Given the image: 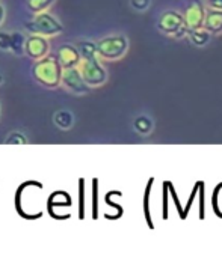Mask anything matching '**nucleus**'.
Returning <instances> with one entry per match:
<instances>
[{"instance_id":"1","label":"nucleus","mask_w":222,"mask_h":253,"mask_svg":"<svg viewBox=\"0 0 222 253\" xmlns=\"http://www.w3.org/2000/svg\"><path fill=\"white\" fill-rule=\"evenodd\" d=\"M60 74L62 67L55 54H47L46 57L35 60V65L32 68V76L35 82L47 89H57L60 86Z\"/></svg>"},{"instance_id":"2","label":"nucleus","mask_w":222,"mask_h":253,"mask_svg":"<svg viewBox=\"0 0 222 253\" xmlns=\"http://www.w3.org/2000/svg\"><path fill=\"white\" fill-rule=\"evenodd\" d=\"M95 44H97L99 59L105 60V62H115V60L122 59L130 47L129 38L122 34L108 35V37L99 40Z\"/></svg>"},{"instance_id":"3","label":"nucleus","mask_w":222,"mask_h":253,"mask_svg":"<svg viewBox=\"0 0 222 253\" xmlns=\"http://www.w3.org/2000/svg\"><path fill=\"white\" fill-rule=\"evenodd\" d=\"M24 30H26V34L53 38L62 34L63 26L53 14H50L49 11H44V12L35 14V17L30 21L24 23Z\"/></svg>"},{"instance_id":"4","label":"nucleus","mask_w":222,"mask_h":253,"mask_svg":"<svg viewBox=\"0 0 222 253\" xmlns=\"http://www.w3.org/2000/svg\"><path fill=\"white\" fill-rule=\"evenodd\" d=\"M157 30L171 40H183L187 35V26L181 12L166 9L157 18Z\"/></svg>"},{"instance_id":"5","label":"nucleus","mask_w":222,"mask_h":253,"mask_svg":"<svg viewBox=\"0 0 222 253\" xmlns=\"http://www.w3.org/2000/svg\"><path fill=\"white\" fill-rule=\"evenodd\" d=\"M77 68L82 74V79L89 87H100L108 82V71L99 57L82 59Z\"/></svg>"},{"instance_id":"6","label":"nucleus","mask_w":222,"mask_h":253,"mask_svg":"<svg viewBox=\"0 0 222 253\" xmlns=\"http://www.w3.org/2000/svg\"><path fill=\"white\" fill-rule=\"evenodd\" d=\"M60 86L74 93V95H86L89 92V86L85 83V80L82 79V74L79 71L77 67H73V68H65L62 70V74H60Z\"/></svg>"},{"instance_id":"7","label":"nucleus","mask_w":222,"mask_h":253,"mask_svg":"<svg viewBox=\"0 0 222 253\" xmlns=\"http://www.w3.org/2000/svg\"><path fill=\"white\" fill-rule=\"evenodd\" d=\"M50 53V38L27 34L24 44V54L34 60H40Z\"/></svg>"},{"instance_id":"8","label":"nucleus","mask_w":222,"mask_h":253,"mask_svg":"<svg viewBox=\"0 0 222 253\" xmlns=\"http://www.w3.org/2000/svg\"><path fill=\"white\" fill-rule=\"evenodd\" d=\"M184 17V23L187 26V30H194V29H200L204 24V17H206V6L195 0V2L190 3L186 11L183 12Z\"/></svg>"},{"instance_id":"9","label":"nucleus","mask_w":222,"mask_h":253,"mask_svg":"<svg viewBox=\"0 0 222 253\" xmlns=\"http://www.w3.org/2000/svg\"><path fill=\"white\" fill-rule=\"evenodd\" d=\"M55 56H56V59L59 62V65L62 67V70L77 67L80 63V60H82L76 44H63V45H60Z\"/></svg>"},{"instance_id":"10","label":"nucleus","mask_w":222,"mask_h":253,"mask_svg":"<svg viewBox=\"0 0 222 253\" xmlns=\"http://www.w3.org/2000/svg\"><path fill=\"white\" fill-rule=\"evenodd\" d=\"M203 27L209 30L213 37L222 35V11L206 8V17Z\"/></svg>"},{"instance_id":"11","label":"nucleus","mask_w":222,"mask_h":253,"mask_svg":"<svg viewBox=\"0 0 222 253\" xmlns=\"http://www.w3.org/2000/svg\"><path fill=\"white\" fill-rule=\"evenodd\" d=\"M186 38L189 40V42L192 44L197 48H204L210 44L213 35L210 34L209 30H206L204 27L200 29H194V30H187V35Z\"/></svg>"},{"instance_id":"12","label":"nucleus","mask_w":222,"mask_h":253,"mask_svg":"<svg viewBox=\"0 0 222 253\" xmlns=\"http://www.w3.org/2000/svg\"><path fill=\"white\" fill-rule=\"evenodd\" d=\"M133 130L139 134V136H150L154 130V119L150 115L141 113L133 119Z\"/></svg>"},{"instance_id":"13","label":"nucleus","mask_w":222,"mask_h":253,"mask_svg":"<svg viewBox=\"0 0 222 253\" xmlns=\"http://www.w3.org/2000/svg\"><path fill=\"white\" fill-rule=\"evenodd\" d=\"M53 122H55V125L57 126L59 130L68 131V130H71L73 126H74L76 118H74L73 112H70L67 109H62V110H57L53 115Z\"/></svg>"},{"instance_id":"14","label":"nucleus","mask_w":222,"mask_h":253,"mask_svg":"<svg viewBox=\"0 0 222 253\" xmlns=\"http://www.w3.org/2000/svg\"><path fill=\"white\" fill-rule=\"evenodd\" d=\"M24 44H26V35L23 32H12L9 34V53L14 56H23L24 54Z\"/></svg>"},{"instance_id":"15","label":"nucleus","mask_w":222,"mask_h":253,"mask_svg":"<svg viewBox=\"0 0 222 253\" xmlns=\"http://www.w3.org/2000/svg\"><path fill=\"white\" fill-rule=\"evenodd\" d=\"M76 47L80 53V57L82 59H95L99 57V53H97V44L94 41H89V40H79L76 42Z\"/></svg>"},{"instance_id":"16","label":"nucleus","mask_w":222,"mask_h":253,"mask_svg":"<svg viewBox=\"0 0 222 253\" xmlns=\"http://www.w3.org/2000/svg\"><path fill=\"white\" fill-rule=\"evenodd\" d=\"M56 0H26V6L32 14H40L47 11Z\"/></svg>"},{"instance_id":"17","label":"nucleus","mask_w":222,"mask_h":253,"mask_svg":"<svg viewBox=\"0 0 222 253\" xmlns=\"http://www.w3.org/2000/svg\"><path fill=\"white\" fill-rule=\"evenodd\" d=\"M27 143H29L27 137L20 131H12L5 139V145H27Z\"/></svg>"},{"instance_id":"18","label":"nucleus","mask_w":222,"mask_h":253,"mask_svg":"<svg viewBox=\"0 0 222 253\" xmlns=\"http://www.w3.org/2000/svg\"><path fill=\"white\" fill-rule=\"evenodd\" d=\"M129 5L135 12H145L151 6V0H129Z\"/></svg>"},{"instance_id":"19","label":"nucleus","mask_w":222,"mask_h":253,"mask_svg":"<svg viewBox=\"0 0 222 253\" xmlns=\"http://www.w3.org/2000/svg\"><path fill=\"white\" fill-rule=\"evenodd\" d=\"M0 50L9 51V34L5 30H0Z\"/></svg>"},{"instance_id":"20","label":"nucleus","mask_w":222,"mask_h":253,"mask_svg":"<svg viewBox=\"0 0 222 253\" xmlns=\"http://www.w3.org/2000/svg\"><path fill=\"white\" fill-rule=\"evenodd\" d=\"M204 5H206V8L222 11V0H204Z\"/></svg>"},{"instance_id":"21","label":"nucleus","mask_w":222,"mask_h":253,"mask_svg":"<svg viewBox=\"0 0 222 253\" xmlns=\"http://www.w3.org/2000/svg\"><path fill=\"white\" fill-rule=\"evenodd\" d=\"M5 17H6V9L2 3H0V27H2V24L5 23Z\"/></svg>"},{"instance_id":"22","label":"nucleus","mask_w":222,"mask_h":253,"mask_svg":"<svg viewBox=\"0 0 222 253\" xmlns=\"http://www.w3.org/2000/svg\"><path fill=\"white\" fill-rule=\"evenodd\" d=\"M3 82H5V79H3V74L0 73V84H3Z\"/></svg>"}]
</instances>
